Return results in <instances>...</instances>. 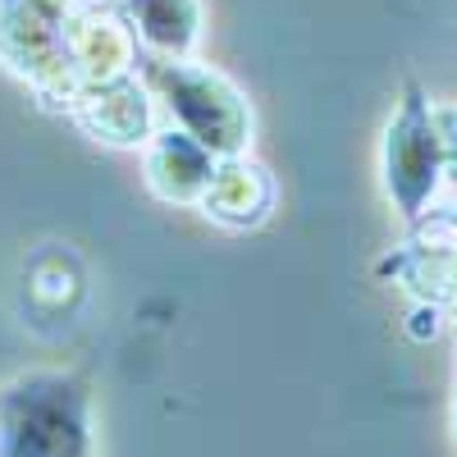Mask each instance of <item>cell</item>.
Segmentation results:
<instances>
[{
	"label": "cell",
	"instance_id": "cell-1",
	"mask_svg": "<svg viewBox=\"0 0 457 457\" xmlns=\"http://www.w3.org/2000/svg\"><path fill=\"white\" fill-rule=\"evenodd\" d=\"M0 457H87V385L28 375L0 389Z\"/></svg>",
	"mask_w": 457,
	"mask_h": 457
},
{
	"label": "cell",
	"instance_id": "cell-2",
	"mask_svg": "<svg viewBox=\"0 0 457 457\" xmlns=\"http://www.w3.org/2000/svg\"><path fill=\"white\" fill-rule=\"evenodd\" d=\"M430 183H435V142H430V129H426L421 96L411 92L398 129L389 133V187L403 202V211L416 215L426 193H430Z\"/></svg>",
	"mask_w": 457,
	"mask_h": 457
},
{
	"label": "cell",
	"instance_id": "cell-3",
	"mask_svg": "<svg viewBox=\"0 0 457 457\" xmlns=\"http://www.w3.org/2000/svg\"><path fill=\"white\" fill-rule=\"evenodd\" d=\"M142 32L170 51H187L197 42V5L193 0H133Z\"/></svg>",
	"mask_w": 457,
	"mask_h": 457
}]
</instances>
